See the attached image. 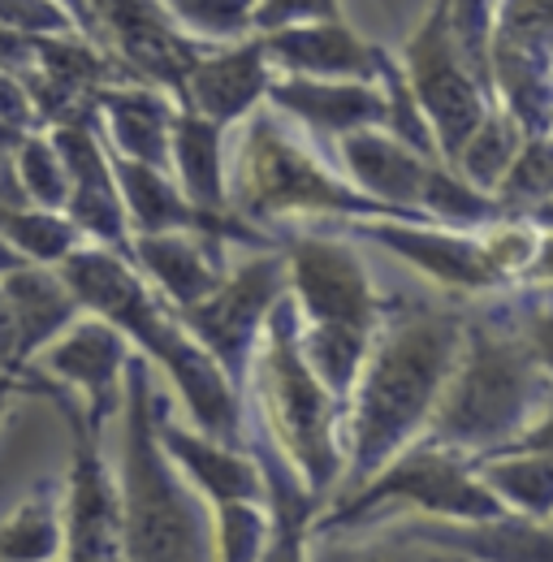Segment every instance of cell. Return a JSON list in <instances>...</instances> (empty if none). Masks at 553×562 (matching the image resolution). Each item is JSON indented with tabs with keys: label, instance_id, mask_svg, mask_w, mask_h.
<instances>
[{
	"label": "cell",
	"instance_id": "obj_1",
	"mask_svg": "<svg viewBox=\"0 0 553 562\" xmlns=\"http://www.w3.org/2000/svg\"><path fill=\"white\" fill-rule=\"evenodd\" d=\"M550 285H519V303L463 321V347L419 441L481 463L550 420Z\"/></svg>",
	"mask_w": 553,
	"mask_h": 562
},
{
	"label": "cell",
	"instance_id": "obj_2",
	"mask_svg": "<svg viewBox=\"0 0 553 562\" xmlns=\"http://www.w3.org/2000/svg\"><path fill=\"white\" fill-rule=\"evenodd\" d=\"M463 321L467 316L450 307L385 303L381 329L346 403L342 481L334 502L359 493L424 437L463 347Z\"/></svg>",
	"mask_w": 553,
	"mask_h": 562
},
{
	"label": "cell",
	"instance_id": "obj_3",
	"mask_svg": "<svg viewBox=\"0 0 553 562\" xmlns=\"http://www.w3.org/2000/svg\"><path fill=\"white\" fill-rule=\"evenodd\" d=\"M57 278L78 299L82 316L113 325L131 347H138V359L147 368H160L169 376L195 432H204L207 441L247 450L242 446V432H247L242 394L225 381V372L207 359V351H200L187 338V329L151 294V285L138 278L135 265L87 243L57 265Z\"/></svg>",
	"mask_w": 553,
	"mask_h": 562
},
{
	"label": "cell",
	"instance_id": "obj_4",
	"mask_svg": "<svg viewBox=\"0 0 553 562\" xmlns=\"http://www.w3.org/2000/svg\"><path fill=\"white\" fill-rule=\"evenodd\" d=\"M122 562H216L212 510L156 441V385L151 368L131 355L122 394Z\"/></svg>",
	"mask_w": 553,
	"mask_h": 562
},
{
	"label": "cell",
	"instance_id": "obj_5",
	"mask_svg": "<svg viewBox=\"0 0 553 562\" xmlns=\"http://www.w3.org/2000/svg\"><path fill=\"white\" fill-rule=\"evenodd\" d=\"M225 209L264 238H273L269 229L294 216H346L350 225L403 221L398 212L363 200L273 109H256L247 122H238L234 147L225 151Z\"/></svg>",
	"mask_w": 553,
	"mask_h": 562
},
{
	"label": "cell",
	"instance_id": "obj_6",
	"mask_svg": "<svg viewBox=\"0 0 553 562\" xmlns=\"http://www.w3.org/2000/svg\"><path fill=\"white\" fill-rule=\"evenodd\" d=\"M247 385L256 390V412H260L256 437L273 446L303 493L312 497V506L320 510L342 481L346 407L320 390V381L307 372L298 355V316L290 294L269 312Z\"/></svg>",
	"mask_w": 553,
	"mask_h": 562
},
{
	"label": "cell",
	"instance_id": "obj_7",
	"mask_svg": "<svg viewBox=\"0 0 553 562\" xmlns=\"http://www.w3.org/2000/svg\"><path fill=\"white\" fill-rule=\"evenodd\" d=\"M394 506H415L424 519H445V524H481L501 519V510L488 490L476 481L472 463L437 450L428 441H415L403 450L385 472H376L359 493L334 502V510L316 515L307 532H350V528H376L381 515H394Z\"/></svg>",
	"mask_w": 553,
	"mask_h": 562
},
{
	"label": "cell",
	"instance_id": "obj_8",
	"mask_svg": "<svg viewBox=\"0 0 553 562\" xmlns=\"http://www.w3.org/2000/svg\"><path fill=\"white\" fill-rule=\"evenodd\" d=\"M285 299V260L281 247L273 251H247L238 265L225 269L221 285L200 299L195 307L173 312V321L187 329V338L207 351V359L225 372V381L242 394L251 376V359L260 347V334L269 325V312Z\"/></svg>",
	"mask_w": 553,
	"mask_h": 562
},
{
	"label": "cell",
	"instance_id": "obj_9",
	"mask_svg": "<svg viewBox=\"0 0 553 562\" xmlns=\"http://www.w3.org/2000/svg\"><path fill=\"white\" fill-rule=\"evenodd\" d=\"M35 372V368H31ZM31 394H44L61 407L74 437V459H69V485L61 497V532H66V562H122V497H117V472L104 459V446L87 416L82 403L53 385L48 376H31Z\"/></svg>",
	"mask_w": 553,
	"mask_h": 562
},
{
	"label": "cell",
	"instance_id": "obj_10",
	"mask_svg": "<svg viewBox=\"0 0 553 562\" xmlns=\"http://www.w3.org/2000/svg\"><path fill=\"white\" fill-rule=\"evenodd\" d=\"M281 260H285V294L294 303L298 325H342L359 334L381 329L385 299L346 238L294 229L281 238Z\"/></svg>",
	"mask_w": 553,
	"mask_h": 562
},
{
	"label": "cell",
	"instance_id": "obj_11",
	"mask_svg": "<svg viewBox=\"0 0 553 562\" xmlns=\"http://www.w3.org/2000/svg\"><path fill=\"white\" fill-rule=\"evenodd\" d=\"M398 70H403V82L411 91L428 135L437 143L441 165L450 169L454 156L476 135V126L488 117L493 104L484 100V91L472 82V74L463 70V61L454 57V44H450V31H445V4H432L419 18L411 40L403 44Z\"/></svg>",
	"mask_w": 553,
	"mask_h": 562
},
{
	"label": "cell",
	"instance_id": "obj_12",
	"mask_svg": "<svg viewBox=\"0 0 553 562\" xmlns=\"http://www.w3.org/2000/svg\"><path fill=\"white\" fill-rule=\"evenodd\" d=\"M493 109H501L523 139H550L553 122V9L550 4H493L488 40Z\"/></svg>",
	"mask_w": 553,
	"mask_h": 562
},
{
	"label": "cell",
	"instance_id": "obj_13",
	"mask_svg": "<svg viewBox=\"0 0 553 562\" xmlns=\"http://www.w3.org/2000/svg\"><path fill=\"white\" fill-rule=\"evenodd\" d=\"M66 9L78 22H95V26L74 31V35L113 53L138 87H151L182 109L187 78L212 48H200L195 40H187L169 22L165 4H66Z\"/></svg>",
	"mask_w": 553,
	"mask_h": 562
},
{
	"label": "cell",
	"instance_id": "obj_14",
	"mask_svg": "<svg viewBox=\"0 0 553 562\" xmlns=\"http://www.w3.org/2000/svg\"><path fill=\"white\" fill-rule=\"evenodd\" d=\"M131 342L95 321V316H78L66 334L44 347L26 368H35L40 376H48L53 385L69 390L82 403V416L95 432H104V424L122 416V394H126V368H131Z\"/></svg>",
	"mask_w": 553,
	"mask_h": 562
},
{
	"label": "cell",
	"instance_id": "obj_15",
	"mask_svg": "<svg viewBox=\"0 0 553 562\" xmlns=\"http://www.w3.org/2000/svg\"><path fill=\"white\" fill-rule=\"evenodd\" d=\"M264 61L273 78H312V82H372L381 87V70L390 61V53L381 44H368L342 9H334L329 18L290 26L260 40Z\"/></svg>",
	"mask_w": 553,
	"mask_h": 562
},
{
	"label": "cell",
	"instance_id": "obj_16",
	"mask_svg": "<svg viewBox=\"0 0 553 562\" xmlns=\"http://www.w3.org/2000/svg\"><path fill=\"white\" fill-rule=\"evenodd\" d=\"M354 234L381 243L398 260H407L428 281L454 294H497L519 290L506 285L501 273L488 265L481 247V229H441V225H407V221H354Z\"/></svg>",
	"mask_w": 553,
	"mask_h": 562
},
{
	"label": "cell",
	"instance_id": "obj_17",
	"mask_svg": "<svg viewBox=\"0 0 553 562\" xmlns=\"http://www.w3.org/2000/svg\"><path fill=\"white\" fill-rule=\"evenodd\" d=\"M156 441H160L165 459L182 472V481L204 502H212V506H234V502L264 506L260 463L238 446L207 441L204 432H195L191 424L173 420L165 398H156Z\"/></svg>",
	"mask_w": 553,
	"mask_h": 562
},
{
	"label": "cell",
	"instance_id": "obj_18",
	"mask_svg": "<svg viewBox=\"0 0 553 562\" xmlns=\"http://www.w3.org/2000/svg\"><path fill=\"white\" fill-rule=\"evenodd\" d=\"M264 104L290 126H303L320 147H338L346 135L385 126V91L372 82H312V78H273Z\"/></svg>",
	"mask_w": 553,
	"mask_h": 562
},
{
	"label": "cell",
	"instance_id": "obj_19",
	"mask_svg": "<svg viewBox=\"0 0 553 562\" xmlns=\"http://www.w3.org/2000/svg\"><path fill=\"white\" fill-rule=\"evenodd\" d=\"M338 169L342 178L372 204L398 212L403 221L411 225H432L424 212H419V200H424V182L432 173V160L415 156L411 147L394 143L385 131H359V135H346L338 147Z\"/></svg>",
	"mask_w": 553,
	"mask_h": 562
},
{
	"label": "cell",
	"instance_id": "obj_20",
	"mask_svg": "<svg viewBox=\"0 0 553 562\" xmlns=\"http://www.w3.org/2000/svg\"><path fill=\"white\" fill-rule=\"evenodd\" d=\"M269 82H273V70L264 61L260 40H247L234 48H212L187 78L182 109L229 131V126L247 122L256 109H264Z\"/></svg>",
	"mask_w": 553,
	"mask_h": 562
},
{
	"label": "cell",
	"instance_id": "obj_21",
	"mask_svg": "<svg viewBox=\"0 0 553 562\" xmlns=\"http://www.w3.org/2000/svg\"><path fill=\"white\" fill-rule=\"evenodd\" d=\"M131 265L138 278H147L151 294L169 307H195L200 299H207L229 260H225V243L204 238V234H143L131 238Z\"/></svg>",
	"mask_w": 553,
	"mask_h": 562
},
{
	"label": "cell",
	"instance_id": "obj_22",
	"mask_svg": "<svg viewBox=\"0 0 553 562\" xmlns=\"http://www.w3.org/2000/svg\"><path fill=\"white\" fill-rule=\"evenodd\" d=\"M403 532L424 550H437L454 562H553L550 524L501 515L481 524H445V519H411Z\"/></svg>",
	"mask_w": 553,
	"mask_h": 562
},
{
	"label": "cell",
	"instance_id": "obj_23",
	"mask_svg": "<svg viewBox=\"0 0 553 562\" xmlns=\"http://www.w3.org/2000/svg\"><path fill=\"white\" fill-rule=\"evenodd\" d=\"M178 104L151 87H109L95 95V131L122 160L169 173V135Z\"/></svg>",
	"mask_w": 553,
	"mask_h": 562
},
{
	"label": "cell",
	"instance_id": "obj_24",
	"mask_svg": "<svg viewBox=\"0 0 553 562\" xmlns=\"http://www.w3.org/2000/svg\"><path fill=\"white\" fill-rule=\"evenodd\" d=\"M553 428L550 420L532 424L515 446H506L501 454H488L481 463H472L476 481H481L488 497L523 519L550 524L553 510V450H550Z\"/></svg>",
	"mask_w": 553,
	"mask_h": 562
},
{
	"label": "cell",
	"instance_id": "obj_25",
	"mask_svg": "<svg viewBox=\"0 0 553 562\" xmlns=\"http://www.w3.org/2000/svg\"><path fill=\"white\" fill-rule=\"evenodd\" d=\"M0 294L9 299L13 325H18V368H26L44 347H53L82 316L78 299L69 294L66 281L57 278V269L22 265L0 278Z\"/></svg>",
	"mask_w": 553,
	"mask_h": 562
},
{
	"label": "cell",
	"instance_id": "obj_26",
	"mask_svg": "<svg viewBox=\"0 0 553 562\" xmlns=\"http://www.w3.org/2000/svg\"><path fill=\"white\" fill-rule=\"evenodd\" d=\"M169 178L191 209L225 216V131L178 109L169 135Z\"/></svg>",
	"mask_w": 553,
	"mask_h": 562
},
{
	"label": "cell",
	"instance_id": "obj_27",
	"mask_svg": "<svg viewBox=\"0 0 553 562\" xmlns=\"http://www.w3.org/2000/svg\"><path fill=\"white\" fill-rule=\"evenodd\" d=\"M376 334H359L342 325H298V355L307 363V372L320 381V390L334 403H350V390L363 372V359Z\"/></svg>",
	"mask_w": 553,
	"mask_h": 562
},
{
	"label": "cell",
	"instance_id": "obj_28",
	"mask_svg": "<svg viewBox=\"0 0 553 562\" xmlns=\"http://www.w3.org/2000/svg\"><path fill=\"white\" fill-rule=\"evenodd\" d=\"M61 497L53 490L31 493L0 519V562H61Z\"/></svg>",
	"mask_w": 553,
	"mask_h": 562
},
{
	"label": "cell",
	"instance_id": "obj_29",
	"mask_svg": "<svg viewBox=\"0 0 553 562\" xmlns=\"http://www.w3.org/2000/svg\"><path fill=\"white\" fill-rule=\"evenodd\" d=\"M497 216H519L532 225L550 229V200H553V147L550 139H528L519 147L515 165L488 195Z\"/></svg>",
	"mask_w": 553,
	"mask_h": 562
},
{
	"label": "cell",
	"instance_id": "obj_30",
	"mask_svg": "<svg viewBox=\"0 0 553 562\" xmlns=\"http://www.w3.org/2000/svg\"><path fill=\"white\" fill-rule=\"evenodd\" d=\"M307 562H454L424 550L403 528H350V532H307Z\"/></svg>",
	"mask_w": 553,
	"mask_h": 562
},
{
	"label": "cell",
	"instance_id": "obj_31",
	"mask_svg": "<svg viewBox=\"0 0 553 562\" xmlns=\"http://www.w3.org/2000/svg\"><path fill=\"white\" fill-rule=\"evenodd\" d=\"M0 243L13 256H22L26 265H40V269H57L69 251L87 247L82 234L61 212L40 209H0Z\"/></svg>",
	"mask_w": 553,
	"mask_h": 562
},
{
	"label": "cell",
	"instance_id": "obj_32",
	"mask_svg": "<svg viewBox=\"0 0 553 562\" xmlns=\"http://www.w3.org/2000/svg\"><path fill=\"white\" fill-rule=\"evenodd\" d=\"M523 143H528L523 139V131H519L501 109H488V117L476 126V135L463 143V151L454 156L450 169H454L472 191L493 195L497 182L506 178V169L515 165V156H519Z\"/></svg>",
	"mask_w": 553,
	"mask_h": 562
},
{
	"label": "cell",
	"instance_id": "obj_33",
	"mask_svg": "<svg viewBox=\"0 0 553 562\" xmlns=\"http://www.w3.org/2000/svg\"><path fill=\"white\" fill-rule=\"evenodd\" d=\"M9 169L13 182L22 191V200L40 212H66L69 200V178L61 169V156L53 151L48 135H26L9 151Z\"/></svg>",
	"mask_w": 553,
	"mask_h": 562
},
{
	"label": "cell",
	"instance_id": "obj_34",
	"mask_svg": "<svg viewBox=\"0 0 553 562\" xmlns=\"http://www.w3.org/2000/svg\"><path fill=\"white\" fill-rule=\"evenodd\" d=\"M169 22L195 40L200 48H234V44H247L256 40L251 31V4L242 0H178V4H165Z\"/></svg>",
	"mask_w": 553,
	"mask_h": 562
},
{
	"label": "cell",
	"instance_id": "obj_35",
	"mask_svg": "<svg viewBox=\"0 0 553 562\" xmlns=\"http://www.w3.org/2000/svg\"><path fill=\"white\" fill-rule=\"evenodd\" d=\"M269 537H273L269 506H256V502L212 506V554H216V562H260Z\"/></svg>",
	"mask_w": 553,
	"mask_h": 562
},
{
	"label": "cell",
	"instance_id": "obj_36",
	"mask_svg": "<svg viewBox=\"0 0 553 562\" xmlns=\"http://www.w3.org/2000/svg\"><path fill=\"white\" fill-rule=\"evenodd\" d=\"M0 26L22 35V40H48V35H69L74 22H69L66 4H0Z\"/></svg>",
	"mask_w": 553,
	"mask_h": 562
},
{
	"label": "cell",
	"instance_id": "obj_37",
	"mask_svg": "<svg viewBox=\"0 0 553 562\" xmlns=\"http://www.w3.org/2000/svg\"><path fill=\"white\" fill-rule=\"evenodd\" d=\"M260 562H307V528L303 524H273V537Z\"/></svg>",
	"mask_w": 553,
	"mask_h": 562
},
{
	"label": "cell",
	"instance_id": "obj_38",
	"mask_svg": "<svg viewBox=\"0 0 553 562\" xmlns=\"http://www.w3.org/2000/svg\"><path fill=\"white\" fill-rule=\"evenodd\" d=\"M0 372L13 376L18 372V325H13V307L0 294Z\"/></svg>",
	"mask_w": 553,
	"mask_h": 562
},
{
	"label": "cell",
	"instance_id": "obj_39",
	"mask_svg": "<svg viewBox=\"0 0 553 562\" xmlns=\"http://www.w3.org/2000/svg\"><path fill=\"white\" fill-rule=\"evenodd\" d=\"M13 390H18V381H13V376H4V381H0V420H4V407H9Z\"/></svg>",
	"mask_w": 553,
	"mask_h": 562
},
{
	"label": "cell",
	"instance_id": "obj_40",
	"mask_svg": "<svg viewBox=\"0 0 553 562\" xmlns=\"http://www.w3.org/2000/svg\"><path fill=\"white\" fill-rule=\"evenodd\" d=\"M4 173H9V156L0 151V178H4Z\"/></svg>",
	"mask_w": 553,
	"mask_h": 562
},
{
	"label": "cell",
	"instance_id": "obj_41",
	"mask_svg": "<svg viewBox=\"0 0 553 562\" xmlns=\"http://www.w3.org/2000/svg\"><path fill=\"white\" fill-rule=\"evenodd\" d=\"M0 381H4V372H0Z\"/></svg>",
	"mask_w": 553,
	"mask_h": 562
}]
</instances>
